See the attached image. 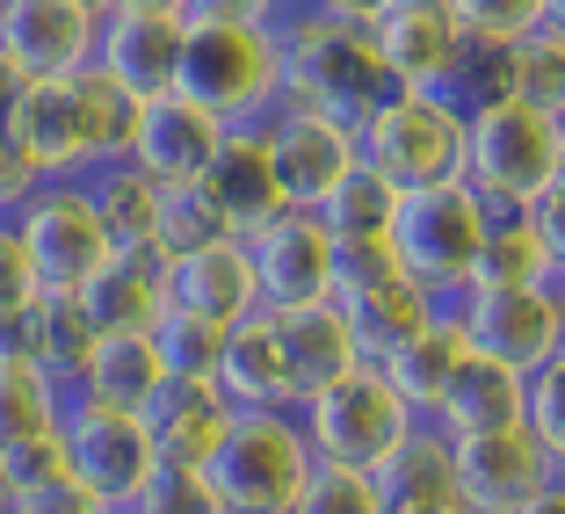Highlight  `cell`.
Masks as SVG:
<instances>
[{
	"label": "cell",
	"instance_id": "obj_25",
	"mask_svg": "<svg viewBox=\"0 0 565 514\" xmlns=\"http://www.w3.org/2000/svg\"><path fill=\"white\" fill-rule=\"evenodd\" d=\"M268 319H276L282 370H290V414H298L312 392H327L333 377H349V370L363 363L333 304H298V312H268Z\"/></svg>",
	"mask_w": 565,
	"mask_h": 514
},
{
	"label": "cell",
	"instance_id": "obj_15",
	"mask_svg": "<svg viewBox=\"0 0 565 514\" xmlns=\"http://www.w3.org/2000/svg\"><path fill=\"white\" fill-rule=\"evenodd\" d=\"M363 36L392 87H443L449 95V81L471 58V36L449 0H384L377 15L363 22Z\"/></svg>",
	"mask_w": 565,
	"mask_h": 514
},
{
	"label": "cell",
	"instance_id": "obj_35",
	"mask_svg": "<svg viewBox=\"0 0 565 514\" xmlns=\"http://www.w3.org/2000/svg\"><path fill=\"white\" fill-rule=\"evenodd\" d=\"M146 333H152V349H160V370H167V377L211 384L217 355H225V326H217V319H196V312H174V304H167Z\"/></svg>",
	"mask_w": 565,
	"mask_h": 514
},
{
	"label": "cell",
	"instance_id": "obj_5",
	"mask_svg": "<svg viewBox=\"0 0 565 514\" xmlns=\"http://www.w3.org/2000/svg\"><path fill=\"white\" fill-rule=\"evenodd\" d=\"M203 479L225 514H290L312 479V442H305L298 414H282V406L233 414L203 457Z\"/></svg>",
	"mask_w": 565,
	"mask_h": 514
},
{
	"label": "cell",
	"instance_id": "obj_13",
	"mask_svg": "<svg viewBox=\"0 0 565 514\" xmlns=\"http://www.w3.org/2000/svg\"><path fill=\"white\" fill-rule=\"evenodd\" d=\"M333 312H341V326H349V341H355V355L363 363H377L384 349H399L406 333L420 326V319L435 312V298L420 290L414 276H406L399 261L384 247H355V254H341V268H333Z\"/></svg>",
	"mask_w": 565,
	"mask_h": 514
},
{
	"label": "cell",
	"instance_id": "obj_43",
	"mask_svg": "<svg viewBox=\"0 0 565 514\" xmlns=\"http://www.w3.org/2000/svg\"><path fill=\"white\" fill-rule=\"evenodd\" d=\"M522 225H530L536 254H544V276H551V282H565V174L530 203V211H522Z\"/></svg>",
	"mask_w": 565,
	"mask_h": 514
},
{
	"label": "cell",
	"instance_id": "obj_4",
	"mask_svg": "<svg viewBox=\"0 0 565 514\" xmlns=\"http://www.w3.org/2000/svg\"><path fill=\"white\" fill-rule=\"evenodd\" d=\"M355 160L399 189L457 182L465 167V101L443 87H392V95L355 124Z\"/></svg>",
	"mask_w": 565,
	"mask_h": 514
},
{
	"label": "cell",
	"instance_id": "obj_3",
	"mask_svg": "<svg viewBox=\"0 0 565 514\" xmlns=\"http://www.w3.org/2000/svg\"><path fill=\"white\" fill-rule=\"evenodd\" d=\"M565 174V124L515 95H486L465 109V167L457 182L486 211H530Z\"/></svg>",
	"mask_w": 565,
	"mask_h": 514
},
{
	"label": "cell",
	"instance_id": "obj_10",
	"mask_svg": "<svg viewBox=\"0 0 565 514\" xmlns=\"http://www.w3.org/2000/svg\"><path fill=\"white\" fill-rule=\"evenodd\" d=\"M15 233H22V247H30L36 282H44V290H66V298L117 254V239L102 225L87 182H36L15 211Z\"/></svg>",
	"mask_w": 565,
	"mask_h": 514
},
{
	"label": "cell",
	"instance_id": "obj_36",
	"mask_svg": "<svg viewBox=\"0 0 565 514\" xmlns=\"http://www.w3.org/2000/svg\"><path fill=\"white\" fill-rule=\"evenodd\" d=\"M471 282H551L544 254H536L530 225H522V211L486 217V247H479V261H471Z\"/></svg>",
	"mask_w": 565,
	"mask_h": 514
},
{
	"label": "cell",
	"instance_id": "obj_32",
	"mask_svg": "<svg viewBox=\"0 0 565 514\" xmlns=\"http://www.w3.org/2000/svg\"><path fill=\"white\" fill-rule=\"evenodd\" d=\"M58 406H66L58 377H44L22 349L0 341V449L36 442V435H58Z\"/></svg>",
	"mask_w": 565,
	"mask_h": 514
},
{
	"label": "cell",
	"instance_id": "obj_16",
	"mask_svg": "<svg viewBox=\"0 0 565 514\" xmlns=\"http://www.w3.org/2000/svg\"><path fill=\"white\" fill-rule=\"evenodd\" d=\"M233 124H217L211 109H196L189 95H152L131 109V138H124V160L146 174V182H203L225 146Z\"/></svg>",
	"mask_w": 565,
	"mask_h": 514
},
{
	"label": "cell",
	"instance_id": "obj_21",
	"mask_svg": "<svg viewBox=\"0 0 565 514\" xmlns=\"http://www.w3.org/2000/svg\"><path fill=\"white\" fill-rule=\"evenodd\" d=\"M167 370H160V349H152V333H95L58 392L66 398H87V406H109V414H146L152 398H160Z\"/></svg>",
	"mask_w": 565,
	"mask_h": 514
},
{
	"label": "cell",
	"instance_id": "obj_17",
	"mask_svg": "<svg viewBox=\"0 0 565 514\" xmlns=\"http://www.w3.org/2000/svg\"><path fill=\"white\" fill-rule=\"evenodd\" d=\"M95 30L81 0H0V66H15L22 81H66V73L95 66Z\"/></svg>",
	"mask_w": 565,
	"mask_h": 514
},
{
	"label": "cell",
	"instance_id": "obj_42",
	"mask_svg": "<svg viewBox=\"0 0 565 514\" xmlns=\"http://www.w3.org/2000/svg\"><path fill=\"white\" fill-rule=\"evenodd\" d=\"M290 0H182L189 30H276Z\"/></svg>",
	"mask_w": 565,
	"mask_h": 514
},
{
	"label": "cell",
	"instance_id": "obj_1",
	"mask_svg": "<svg viewBox=\"0 0 565 514\" xmlns=\"http://www.w3.org/2000/svg\"><path fill=\"white\" fill-rule=\"evenodd\" d=\"M131 109L138 101L95 66L66 73V81H30L15 124H8V146H15L44 182H81V174H95V167L124 160Z\"/></svg>",
	"mask_w": 565,
	"mask_h": 514
},
{
	"label": "cell",
	"instance_id": "obj_50",
	"mask_svg": "<svg viewBox=\"0 0 565 514\" xmlns=\"http://www.w3.org/2000/svg\"><path fill=\"white\" fill-rule=\"evenodd\" d=\"M0 514H8V493H0Z\"/></svg>",
	"mask_w": 565,
	"mask_h": 514
},
{
	"label": "cell",
	"instance_id": "obj_48",
	"mask_svg": "<svg viewBox=\"0 0 565 514\" xmlns=\"http://www.w3.org/2000/svg\"><path fill=\"white\" fill-rule=\"evenodd\" d=\"M544 30H558V36H565V0H544Z\"/></svg>",
	"mask_w": 565,
	"mask_h": 514
},
{
	"label": "cell",
	"instance_id": "obj_37",
	"mask_svg": "<svg viewBox=\"0 0 565 514\" xmlns=\"http://www.w3.org/2000/svg\"><path fill=\"white\" fill-rule=\"evenodd\" d=\"M117 514H225V507H217L203 464H167V457H160V464L146 471V485H138Z\"/></svg>",
	"mask_w": 565,
	"mask_h": 514
},
{
	"label": "cell",
	"instance_id": "obj_20",
	"mask_svg": "<svg viewBox=\"0 0 565 514\" xmlns=\"http://www.w3.org/2000/svg\"><path fill=\"white\" fill-rule=\"evenodd\" d=\"M160 282H167V304H174V312L217 319V326L262 312V304H254V268H247V247H239V239H211V247L167 254Z\"/></svg>",
	"mask_w": 565,
	"mask_h": 514
},
{
	"label": "cell",
	"instance_id": "obj_19",
	"mask_svg": "<svg viewBox=\"0 0 565 514\" xmlns=\"http://www.w3.org/2000/svg\"><path fill=\"white\" fill-rule=\"evenodd\" d=\"M182 44H189V22L182 15H124V8H109L102 30H95V73H109L131 101L174 95Z\"/></svg>",
	"mask_w": 565,
	"mask_h": 514
},
{
	"label": "cell",
	"instance_id": "obj_8",
	"mask_svg": "<svg viewBox=\"0 0 565 514\" xmlns=\"http://www.w3.org/2000/svg\"><path fill=\"white\" fill-rule=\"evenodd\" d=\"M298 428L312 442V464H349V471H377L406 435L420 428L414 406H406L392 384L370 363H355L349 377H333L327 392H312L298 406Z\"/></svg>",
	"mask_w": 565,
	"mask_h": 514
},
{
	"label": "cell",
	"instance_id": "obj_49",
	"mask_svg": "<svg viewBox=\"0 0 565 514\" xmlns=\"http://www.w3.org/2000/svg\"><path fill=\"white\" fill-rule=\"evenodd\" d=\"M81 8H87V15H109V0H81Z\"/></svg>",
	"mask_w": 565,
	"mask_h": 514
},
{
	"label": "cell",
	"instance_id": "obj_39",
	"mask_svg": "<svg viewBox=\"0 0 565 514\" xmlns=\"http://www.w3.org/2000/svg\"><path fill=\"white\" fill-rule=\"evenodd\" d=\"M449 8H457V22H465V36L486 44V51L515 44L522 30L544 22V0H449Z\"/></svg>",
	"mask_w": 565,
	"mask_h": 514
},
{
	"label": "cell",
	"instance_id": "obj_33",
	"mask_svg": "<svg viewBox=\"0 0 565 514\" xmlns=\"http://www.w3.org/2000/svg\"><path fill=\"white\" fill-rule=\"evenodd\" d=\"M211 239H239L233 217L217 211V196L203 182H167L160 203H152V254H189V247H211Z\"/></svg>",
	"mask_w": 565,
	"mask_h": 514
},
{
	"label": "cell",
	"instance_id": "obj_41",
	"mask_svg": "<svg viewBox=\"0 0 565 514\" xmlns=\"http://www.w3.org/2000/svg\"><path fill=\"white\" fill-rule=\"evenodd\" d=\"M36 298H44V282H36V268H30V247H22L15 217H0V333L15 326Z\"/></svg>",
	"mask_w": 565,
	"mask_h": 514
},
{
	"label": "cell",
	"instance_id": "obj_22",
	"mask_svg": "<svg viewBox=\"0 0 565 514\" xmlns=\"http://www.w3.org/2000/svg\"><path fill=\"white\" fill-rule=\"evenodd\" d=\"M211 392L233 414H262V406L290 414V370H282V341H276V319L268 312H247L225 326V355L211 370Z\"/></svg>",
	"mask_w": 565,
	"mask_h": 514
},
{
	"label": "cell",
	"instance_id": "obj_46",
	"mask_svg": "<svg viewBox=\"0 0 565 514\" xmlns=\"http://www.w3.org/2000/svg\"><path fill=\"white\" fill-rule=\"evenodd\" d=\"M319 8H327V15H349V22H370L384 0H319Z\"/></svg>",
	"mask_w": 565,
	"mask_h": 514
},
{
	"label": "cell",
	"instance_id": "obj_40",
	"mask_svg": "<svg viewBox=\"0 0 565 514\" xmlns=\"http://www.w3.org/2000/svg\"><path fill=\"white\" fill-rule=\"evenodd\" d=\"M522 420H530V435L551 449V464H558V479H565V349L530 377V406H522Z\"/></svg>",
	"mask_w": 565,
	"mask_h": 514
},
{
	"label": "cell",
	"instance_id": "obj_23",
	"mask_svg": "<svg viewBox=\"0 0 565 514\" xmlns=\"http://www.w3.org/2000/svg\"><path fill=\"white\" fill-rule=\"evenodd\" d=\"M81 312L95 319V333H146L167 312V282H160V254L152 247H117L95 276L73 290Z\"/></svg>",
	"mask_w": 565,
	"mask_h": 514
},
{
	"label": "cell",
	"instance_id": "obj_26",
	"mask_svg": "<svg viewBox=\"0 0 565 514\" xmlns=\"http://www.w3.org/2000/svg\"><path fill=\"white\" fill-rule=\"evenodd\" d=\"M203 189L217 196V211L233 217V233H247V225H262V217L290 211V203H282V189H276V167H268L262 124H239V131H225V146H217Z\"/></svg>",
	"mask_w": 565,
	"mask_h": 514
},
{
	"label": "cell",
	"instance_id": "obj_51",
	"mask_svg": "<svg viewBox=\"0 0 565 514\" xmlns=\"http://www.w3.org/2000/svg\"><path fill=\"white\" fill-rule=\"evenodd\" d=\"M558 290H565V282H558Z\"/></svg>",
	"mask_w": 565,
	"mask_h": 514
},
{
	"label": "cell",
	"instance_id": "obj_12",
	"mask_svg": "<svg viewBox=\"0 0 565 514\" xmlns=\"http://www.w3.org/2000/svg\"><path fill=\"white\" fill-rule=\"evenodd\" d=\"M247 247V268H254V304L262 312H298V304H327L333 298V268H341V247L319 233L312 211H276L262 225L239 233Z\"/></svg>",
	"mask_w": 565,
	"mask_h": 514
},
{
	"label": "cell",
	"instance_id": "obj_38",
	"mask_svg": "<svg viewBox=\"0 0 565 514\" xmlns=\"http://www.w3.org/2000/svg\"><path fill=\"white\" fill-rule=\"evenodd\" d=\"M290 514H384V493L370 471H349V464H312V479H305L298 507Z\"/></svg>",
	"mask_w": 565,
	"mask_h": 514
},
{
	"label": "cell",
	"instance_id": "obj_7",
	"mask_svg": "<svg viewBox=\"0 0 565 514\" xmlns=\"http://www.w3.org/2000/svg\"><path fill=\"white\" fill-rule=\"evenodd\" d=\"M486 217H493V211H486L465 182L406 189L399 211H392V239H384V254H392L428 298H449V290H465V282H471V261H479V247H486Z\"/></svg>",
	"mask_w": 565,
	"mask_h": 514
},
{
	"label": "cell",
	"instance_id": "obj_11",
	"mask_svg": "<svg viewBox=\"0 0 565 514\" xmlns=\"http://www.w3.org/2000/svg\"><path fill=\"white\" fill-rule=\"evenodd\" d=\"M449 464H457V493L471 514H536L558 493V464L551 449L530 435V420H508V428L486 435H457L449 442Z\"/></svg>",
	"mask_w": 565,
	"mask_h": 514
},
{
	"label": "cell",
	"instance_id": "obj_34",
	"mask_svg": "<svg viewBox=\"0 0 565 514\" xmlns=\"http://www.w3.org/2000/svg\"><path fill=\"white\" fill-rule=\"evenodd\" d=\"M87 196H95L102 225H109V239L117 247H152V203H160V182H146L131 160H109L95 167V174H81Z\"/></svg>",
	"mask_w": 565,
	"mask_h": 514
},
{
	"label": "cell",
	"instance_id": "obj_31",
	"mask_svg": "<svg viewBox=\"0 0 565 514\" xmlns=\"http://www.w3.org/2000/svg\"><path fill=\"white\" fill-rule=\"evenodd\" d=\"M493 73H500V95L530 101V109H544V117L565 124V36L558 30H522L515 44L493 51Z\"/></svg>",
	"mask_w": 565,
	"mask_h": 514
},
{
	"label": "cell",
	"instance_id": "obj_28",
	"mask_svg": "<svg viewBox=\"0 0 565 514\" xmlns=\"http://www.w3.org/2000/svg\"><path fill=\"white\" fill-rule=\"evenodd\" d=\"M138 420H146L152 449H160L167 464H203V457H211V442L225 435V420H233V406H225L211 384L167 377V384H160V398H152Z\"/></svg>",
	"mask_w": 565,
	"mask_h": 514
},
{
	"label": "cell",
	"instance_id": "obj_27",
	"mask_svg": "<svg viewBox=\"0 0 565 514\" xmlns=\"http://www.w3.org/2000/svg\"><path fill=\"white\" fill-rule=\"evenodd\" d=\"M522 406H530V377L522 370H500L486 363V355H465V370L449 377L443 406H435L428 428L435 435H486V428H508V420H522Z\"/></svg>",
	"mask_w": 565,
	"mask_h": 514
},
{
	"label": "cell",
	"instance_id": "obj_44",
	"mask_svg": "<svg viewBox=\"0 0 565 514\" xmlns=\"http://www.w3.org/2000/svg\"><path fill=\"white\" fill-rule=\"evenodd\" d=\"M22 87L30 81H22L15 66H0V138H8V124H15V109H22Z\"/></svg>",
	"mask_w": 565,
	"mask_h": 514
},
{
	"label": "cell",
	"instance_id": "obj_24",
	"mask_svg": "<svg viewBox=\"0 0 565 514\" xmlns=\"http://www.w3.org/2000/svg\"><path fill=\"white\" fill-rule=\"evenodd\" d=\"M465 355H471V349H465V333L449 326L443 312H428V319H420V326L399 341V349H384L370 370H377V377L392 384L406 406H414V420H435V406H443L449 377L465 370Z\"/></svg>",
	"mask_w": 565,
	"mask_h": 514
},
{
	"label": "cell",
	"instance_id": "obj_45",
	"mask_svg": "<svg viewBox=\"0 0 565 514\" xmlns=\"http://www.w3.org/2000/svg\"><path fill=\"white\" fill-rule=\"evenodd\" d=\"M384 514H471V507L449 493V500H406V507H384Z\"/></svg>",
	"mask_w": 565,
	"mask_h": 514
},
{
	"label": "cell",
	"instance_id": "obj_9",
	"mask_svg": "<svg viewBox=\"0 0 565 514\" xmlns=\"http://www.w3.org/2000/svg\"><path fill=\"white\" fill-rule=\"evenodd\" d=\"M174 95L211 109L217 124H262L282 101V44L276 30H189Z\"/></svg>",
	"mask_w": 565,
	"mask_h": 514
},
{
	"label": "cell",
	"instance_id": "obj_2",
	"mask_svg": "<svg viewBox=\"0 0 565 514\" xmlns=\"http://www.w3.org/2000/svg\"><path fill=\"white\" fill-rule=\"evenodd\" d=\"M276 44H282V101H290V109H312V117H333V124L355 131V124L392 95L363 22L327 15L319 0H290V8H282Z\"/></svg>",
	"mask_w": 565,
	"mask_h": 514
},
{
	"label": "cell",
	"instance_id": "obj_18",
	"mask_svg": "<svg viewBox=\"0 0 565 514\" xmlns=\"http://www.w3.org/2000/svg\"><path fill=\"white\" fill-rule=\"evenodd\" d=\"M262 146H268V167H276L282 203H298V211H312V203L355 167V131L349 124L312 117V109H290V101H276V109L262 117Z\"/></svg>",
	"mask_w": 565,
	"mask_h": 514
},
{
	"label": "cell",
	"instance_id": "obj_30",
	"mask_svg": "<svg viewBox=\"0 0 565 514\" xmlns=\"http://www.w3.org/2000/svg\"><path fill=\"white\" fill-rule=\"evenodd\" d=\"M8 349H22L44 377H58L66 384L73 370H81V355H87V341H95V319L81 312V298H66V290H44V298L30 304V312L15 319V326L0 333Z\"/></svg>",
	"mask_w": 565,
	"mask_h": 514
},
{
	"label": "cell",
	"instance_id": "obj_47",
	"mask_svg": "<svg viewBox=\"0 0 565 514\" xmlns=\"http://www.w3.org/2000/svg\"><path fill=\"white\" fill-rule=\"evenodd\" d=\"M124 15H182V0H109Z\"/></svg>",
	"mask_w": 565,
	"mask_h": 514
},
{
	"label": "cell",
	"instance_id": "obj_14",
	"mask_svg": "<svg viewBox=\"0 0 565 514\" xmlns=\"http://www.w3.org/2000/svg\"><path fill=\"white\" fill-rule=\"evenodd\" d=\"M58 449H66V471L81 479V493H95L109 514L146 485L152 464H160L146 420L109 414V406H87V398H66V406H58Z\"/></svg>",
	"mask_w": 565,
	"mask_h": 514
},
{
	"label": "cell",
	"instance_id": "obj_29",
	"mask_svg": "<svg viewBox=\"0 0 565 514\" xmlns=\"http://www.w3.org/2000/svg\"><path fill=\"white\" fill-rule=\"evenodd\" d=\"M392 211H399V189L384 182V174H370L363 160H355L349 174H341V182H333L327 196L312 203L319 233H327L341 254H355V247H384V239H392Z\"/></svg>",
	"mask_w": 565,
	"mask_h": 514
},
{
	"label": "cell",
	"instance_id": "obj_6",
	"mask_svg": "<svg viewBox=\"0 0 565 514\" xmlns=\"http://www.w3.org/2000/svg\"><path fill=\"white\" fill-rule=\"evenodd\" d=\"M435 312L465 333L471 355H486L500 370H522V377H536L565 349V290L558 282H465V290L435 298Z\"/></svg>",
	"mask_w": 565,
	"mask_h": 514
}]
</instances>
